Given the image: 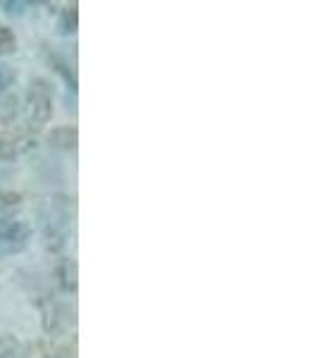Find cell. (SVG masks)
Instances as JSON below:
<instances>
[{
  "label": "cell",
  "mask_w": 317,
  "mask_h": 358,
  "mask_svg": "<svg viewBox=\"0 0 317 358\" xmlns=\"http://www.w3.org/2000/svg\"><path fill=\"white\" fill-rule=\"evenodd\" d=\"M48 62L53 65L55 72L62 74V79H65V82L69 84V89H77V77H74V72L69 69V65H67L65 60H62V57H57L55 53H50L48 55Z\"/></svg>",
  "instance_id": "10"
},
{
  "label": "cell",
  "mask_w": 317,
  "mask_h": 358,
  "mask_svg": "<svg viewBox=\"0 0 317 358\" xmlns=\"http://www.w3.org/2000/svg\"><path fill=\"white\" fill-rule=\"evenodd\" d=\"M31 148L34 141L27 134H17V131H3L0 134V160H5V163H13Z\"/></svg>",
  "instance_id": "5"
},
{
  "label": "cell",
  "mask_w": 317,
  "mask_h": 358,
  "mask_svg": "<svg viewBox=\"0 0 317 358\" xmlns=\"http://www.w3.org/2000/svg\"><path fill=\"white\" fill-rule=\"evenodd\" d=\"M0 358H20V349L13 337H3L0 339Z\"/></svg>",
  "instance_id": "15"
},
{
  "label": "cell",
  "mask_w": 317,
  "mask_h": 358,
  "mask_svg": "<svg viewBox=\"0 0 317 358\" xmlns=\"http://www.w3.org/2000/svg\"><path fill=\"white\" fill-rule=\"evenodd\" d=\"M38 224H41L43 244L50 253H62L67 246V234L72 227V196L50 194L38 206Z\"/></svg>",
  "instance_id": "1"
},
{
  "label": "cell",
  "mask_w": 317,
  "mask_h": 358,
  "mask_svg": "<svg viewBox=\"0 0 317 358\" xmlns=\"http://www.w3.org/2000/svg\"><path fill=\"white\" fill-rule=\"evenodd\" d=\"M38 308H41L43 332L50 334V337H57L69 325H74V310L65 301H57L55 296H43L38 301Z\"/></svg>",
  "instance_id": "3"
},
{
  "label": "cell",
  "mask_w": 317,
  "mask_h": 358,
  "mask_svg": "<svg viewBox=\"0 0 317 358\" xmlns=\"http://www.w3.org/2000/svg\"><path fill=\"white\" fill-rule=\"evenodd\" d=\"M77 263L72 258H62L60 265L55 268V277H57V285L65 294H74L79 287V280H77Z\"/></svg>",
  "instance_id": "7"
},
{
  "label": "cell",
  "mask_w": 317,
  "mask_h": 358,
  "mask_svg": "<svg viewBox=\"0 0 317 358\" xmlns=\"http://www.w3.org/2000/svg\"><path fill=\"white\" fill-rule=\"evenodd\" d=\"M20 115V98L13 91H3L0 94V124H13Z\"/></svg>",
  "instance_id": "8"
},
{
  "label": "cell",
  "mask_w": 317,
  "mask_h": 358,
  "mask_svg": "<svg viewBox=\"0 0 317 358\" xmlns=\"http://www.w3.org/2000/svg\"><path fill=\"white\" fill-rule=\"evenodd\" d=\"M0 5H3L10 17H22L29 10V3H24V0H3Z\"/></svg>",
  "instance_id": "13"
},
{
  "label": "cell",
  "mask_w": 317,
  "mask_h": 358,
  "mask_svg": "<svg viewBox=\"0 0 317 358\" xmlns=\"http://www.w3.org/2000/svg\"><path fill=\"white\" fill-rule=\"evenodd\" d=\"M77 143H79V131H77V127H55V129H50V134H48V146L50 148H55V151H74L77 148Z\"/></svg>",
  "instance_id": "6"
},
{
  "label": "cell",
  "mask_w": 317,
  "mask_h": 358,
  "mask_svg": "<svg viewBox=\"0 0 317 358\" xmlns=\"http://www.w3.org/2000/svg\"><path fill=\"white\" fill-rule=\"evenodd\" d=\"M15 50H17V38H15L13 29L0 24V55L15 53Z\"/></svg>",
  "instance_id": "12"
},
{
  "label": "cell",
  "mask_w": 317,
  "mask_h": 358,
  "mask_svg": "<svg viewBox=\"0 0 317 358\" xmlns=\"http://www.w3.org/2000/svg\"><path fill=\"white\" fill-rule=\"evenodd\" d=\"M27 101H29V127H34V131H38L41 127L53 117V86L48 79L36 77L27 89Z\"/></svg>",
  "instance_id": "2"
},
{
  "label": "cell",
  "mask_w": 317,
  "mask_h": 358,
  "mask_svg": "<svg viewBox=\"0 0 317 358\" xmlns=\"http://www.w3.org/2000/svg\"><path fill=\"white\" fill-rule=\"evenodd\" d=\"M45 358H74V356H72V349H67V346H57V349H50Z\"/></svg>",
  "instance_id": "16"
},
{
  "label": "cell",
  "mask_w": 317,
  "mask_h": 358,
  "mask_svg": "<svg viewBox=\"0 0 317 358\" xmlns=\"http://www.w3.org/2000/svg\"><path fill=\"white\" fill-rule=\"evenodd\" d=\"M79 27V13H77V5H69L60 13V22H57V29H60L62 36H72Z\"/></svg>",
  "instance_id": "9"
},
{
  "label": "cell",
  "mask_w": 317,
  "mask_h": 358,
  "mask_svg": "<svg viewBox=\"0 0 317 358\" xmlns=\"http://www.w3.org/2000/svg\"><path fill=\"white\" fill-rule=\"evenodd\" d=\"M31 239V227L22 220H0V253H20Z\"/></svg>",
  "instance_id": "4"
},
{
  "label": "cell",
  "mask_w": 317,
  "mask_h": 358,
  "mask_svg": "<svg viewBox=\"0 0 317 358\" xmlns=\"http://www.w3.org/2000/svg\"><path fill=\"white\" fill-rule=\"evenodd\" d=\"M15 79H17L15 69L0 62V94H3V91H10V86L15 84Z\"/></svg>",
  "instance_id": "14"
},
{
  "label": "cell",
  "mask_w": 317,
  "mask_h": 358,
  "mask_svg": "<svg viewBox=\"0 0 317 358\" xmlns=\"http://www.w3.org/2000/svg\"><path fill=\"white\" fill-rule=\"evenodd\" d=\"M22 203V196L20 194H13V192H3L0 189V220H5V215H8L13 208H17Z\"/></svg>",
  "instance_id": "11"
}]
</instances>
